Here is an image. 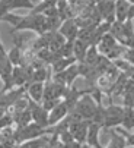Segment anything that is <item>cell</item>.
I'll list each match as a JSON object with an SVG mask.
<instances>
[{
  "instance_id": "1",
  "label": "cell",
  "mask_w": 134,
  "mask_h": 148,
  "mask_svg": "<svg viewBox=\"0 0 134 148\" xmlns=\"http://www.w3.org/2000/svg\"><path fill=\"white\" fill-rule=\"evenodd\" d=\"M96 107H98V104L93 100V97L89 95V92H86L74 104L73 113H76L77 116H80L83 120H92V117H93V114L96 112Z\"/></svg>"
},
{
  "instance_id": "2",
  "label": "cell",
  "mask_w": 134,
  "mask_h": 148,
  "mask_svg": "<svg viewBox=\"0 0 134 148\" xmlns=\"http://www.w3.org/2000/svg\"><path fill=\"white\" fill-rule=\"evenodd\" d=\"M48 132H50L48 129H42L38 125L31 122L29 125L25 126V128H19V129H16V132H13V141H18L20 144V142H25V141H29V139L42 138Z\"/></svg>"
},
{
  "instance_id": "3",
  "label": "cell",
  "mask_w": 134,
  "mask_h": 148,
  "mask_svg": "<svg viewBox=\"0 0 134 148\" xmlns=\"http://www.w3.org/2000/svg\"><path fill=\"white\" fill-rule=\"evenodd\" d=\"M124 107L118 104H111L105 107V117H104V128L105 129H114L120 128L122 122Z\"/></svg>"
},
{
  "instance_id": "4",
  "label": "cell",
  "mask_w": 134,
  "mask_h": 148,
  "mask_svg": "<svg viewBox=\"0 0 134 148\" xmlns=\"http://www.w3.org/2000/svg\"><path fill=\"white\" fill-rule=\"evenodd\" d=\"M29 106H31L29 109H31L32 123L38 125L39 128H42V129L50 128V126H48V112H47V110H44V109L41 107V104L37 106V104L32 103V101H29Z\"/></svg>"
},
{
  "instance_id": "5",
  "label": "cell",
  "mask_w": 134,
  "mask_h": 148,
  "mask_svg": "<svg viewBox=\"0 0 134 148\" xmlns=\"http://www.w3.org/2000/svg\"><path fill=\"white\" fill-rule=\"evenodd\" d=\"M87 123L89 120H76L69 123V132L72 134L73 139L79 144H85L86 134H87Z\"/></svg>"
},
{
  "instance_id": "6",
  "label": "cell",
  "mask_w": 134,
  "mask_h": 148,
  "mask_svg": "<svg viewBox=\"0 0 134 148\" xmlns=\"http://www.w3.org/2000/svg\"><path fill=\"white\" fill-rule=\"evenodd\" d=\"M58 32L63 35V38L66 41H74L77 38V35H79V27L76 24L74 18L63 21L60 28H58Z\"/></svg>"
},
{
  "instance_id": "7",
  "label": "cell",
  "mask_w": 134,
  "mask_h": 148,
  "mask_svg": "<svg viewBox=\"0 0 134 148\" xmlns=\"http://www.w3.org/2000/svg\"><path fill=\"white\" fill-rule=\"evenodd\" d=\"M70 113V109L67 107V104L61 100L53 110L48 112V126H55L58 125L63 119L67 117V114Z\"/></svg>"
},
{
  "instance_id": "8",
  "label": "cell",
  "mask_w": 134,
  "mask_h": 148,
  "mask_svg": "<svg viewBox=\"0 0 134 148\" xmlns=\"http://www.w3.org/2000/svg\"><path fill=\"white\" fill-rule=\"evenodd\" d=\"M95 9L101 18L102 22L106 24H112L115 22V16H114V2H99L95 5Z\"/></svg>"
},
{
  "instance_id": "9",
  "label": "cell",
  "mask_w": 134,
  "mask_h": 148,
  "mask_svg": "<svg viewBox=\"0 0 134 148\" xmlns=\"http://www.w3.org/2000/svg\"><path fill=\"white\" fill-rule=\"evenodd\" d=\"M134 6V3L131 2H125V0H118V2H114V16H115V22H125L130 9Z\"/></svg>"
},
{
  "instance_id": "10",
  "label": "cell",
  "mask_w": 134,
  "mask_h": 148,
  "mask_svg": "<svg viewBox=\"0 0 134 148\" xmlns=\"http://www.w3.org/2000/svg\"><path fill=\"white\" fill-rule=\"evenodd\" d=\"M99 131L101 128L98 125H95L93 122L87 123V134H86V145L91 148H104L99 142Z\"/></svg>"
},
{
  "instance_id": "11",
  "label": "cell",
  "mask_w": 134,
  "mask_h": 148,
  "mask_svg": "<svg viewBox=\"0 0 134 148\" xmlns=\"http://www.w3.org/2000/svg\"><path fill=\"white\" fill-rule=\"evenodd\" d=\"M26 94L28 100L38 104L44 98V84L41 82H31L29 85H26Z\"/></svg>"
},
{
  "instance_id": "12",
  "label": "cell",
  "mask_w": 134,
  "mask_h": 148,
  "mask_svg": "<svg viewBox=\"0 0 134 148\" xmlns=\"http://www.w3.org/2000/svg\"><path fill=\"white\" fill-rule=\"evenodd\" d=\"M5 8L7 12H15V10H19V9H28V10H32L35 8L37 3L31 2V0H5Z\"/></svg>"
},
{
  "instance_id": "13",
  "label": "cell",
  "mask_w": 134,
  "mask_h": 148,
  "mask_svg": "<svg viewBox=\"0 0 134 148\" xmlns=\"http://www.w3.org/2000/svg\"><path fill=\"white\" fill-rule=\"evenodd\" d=\"M121 126L127 132L133 131V128H134V110L131 107H124V114H122Z\"/></svg>"
},
{
  "instance_id": "14",
  "label": "cell",
  "mask_w": 134,
  "mask_h": 148,
  "mask_svg": "<svg viewBox=\"0 0 134 148\" xmlns=\"http://www.w3.org/2000/svg\"><path fill=\"white\" fill-rule=\"evenodd\" d=\"M76 63V59L74 57H67V59H58V60H55L53 65H51V68H53V72L54 73H58V72H63V71H66L69 66H72V65H74Z\"/></svg>"
},
{
  "instance_id": "15",
  "label": "cell",
  "mask_w": 134,
  "mask_h": 148,
  "mask_svg": "<svg viewBox=\"0 0 134 148\" xmlns=\"http://www.w3.org/2000/svg\"><path fill=\"white\" fill-rule=\"evenodd\" d=\"M6 54H7V59L12 63L13 68L15 66H22V63H24V60H22V59H24V56H22V50H20L19 46L12 47V50L9 53H6Z\"/></svg>"
},
{
  "instance_id": "16",
  "label": "cell",
  "mask_w": 134,
  "mask_h": 148,
  "mask_svg": "<svg viewBox=\"0 0 134 148\" xmlns=\"http://www.w3.org/2000/svg\"><path fill=\"white\" fill-rule=\"evenodd\" d=\"M105 148H127V142H125V138L118 134L117 131L111 129V142L108 147Z\"/></svg>"
},
{
  "instance_id": "17",
  "label": "cell",
  "mask_w": 134,
  "mask_h": 148,
  "mask_svg": "<svg viewBox=\"0 0 134 148\" xmlns=\"http://www.w3.org/2000/svg\"><path fill=\"white\" fill-rule=\"evenodd\" d=\"M48 79V71L45 66H39V68H32V75H31V82H41L45 84Z\"/></svg>"
},
{
  "instance_id": "18",
  "label": "cell",
  "mask_w": 134,
  "mask_h": 148,
  "mask_svg": "<svg viewBox=\"0 0 134 148\" xmlns=\"http://www.w3.org/2000/svg\"><path fill=\"white\" fill-rule=\"evenodd\" d=\"M86 50H87V46L85 43H82L80 40H74L73 41V57L76 59V63L82 62L85 59Z\"/></svg>"
},
{
  "instance_id": "19",
  "label": "cell",
  "mask_w": 134,
  "mask_h": 148,
  "mask_svg": "<svg viewBox=\"0 0 134 148\" xmlns=\"http://www.w3.org/2000/svg\"><path fill=\"white\" fill-rule=\"evenodd\" d=\"M98 56H99V53H98L96 47H95V46H91V47H87L86 54H85V59H83L82 62L93 68V66H95V63H96V60H98Z\"/></svg>"
},
{
  "instance_id": "20",
  "label": "cell",
  "mask_w": 134,
  "mask_h": 148,
  "mask_svg": "<svg viewBox=\"0 0 134 148\" xmlns=\"http://www.w3.org/2000/svg\"><path fill=\"white\" fill-rule=\"evenodd\" d=\"M47 145V141L44 138H38V139H29L25 142H20L18 145V148H44Z\"/></svg>"
},
{
  "instance_id": "21",
  "label": "cell",
  "mask_w": 134,
  "mask_h": 148,
  "mask_svg": "<svg viewBox=\"0 0 134 148\" xmlns=\"http://www.w3.org/2000/svg\"><path fill=\"white\" fill-rule=\"evenodd\" d=\"M22 16H24V15H16L15 12H9V13H6L2 18V21H3V22H7V24L13 25V28H15L16 25H19V22L22 21Z\"/></svg>"
},
{
  "instance_id": "22",
  "label": "cell",
  "mask_w": 134,
  "mask_h": 148,
  "mask_svg": "<svg viewBox=\"0 0 134 148\" xmlns=\"http://www.w3.org/2000/svg\"><path fill=\"white\" fill-rule=\"evenodd\" d=\"M15 123V119H13V114L6 112L2 117H0V131H3V129H7L10 128V126Z\"/></svg>"
},
{
  "instance_id": "23",
  "label": "cell",
  "mask_w": 134,
  "mask_h": 148,
  "mask_svg": "<svg viewBox=\"0 0 134 148\" xmlns=\"http://www.w3.org/2000/svg\"><path fill=\"white\" fill-rule=\"evenodd\" d=\"M58 136H60V139H61V144H63V145H67V144H70V142H73V141H74V139H73V136H72V134H70L69 131H64V132L58 134Z\"/></svg>"
},
{
  "instance_id": "24",
  "label": "cell",
  "mask_w": 134,
  "mask_h": 148,
  "mask_svg": "<svg viewBox=\"0 0 134 148\" xmlns=\"http://www.w3.org/2000/svg\"><path fill=\"white\" fill-rule=\"evenodd\" d=\"M6 63H7V54L6 53H2L0 54V75H2L5 66H6Z\"/></svg>"
},
{
  "instance_id": "25",
  "label": "cell",
  "mask_w": 134,
  "mask_h": 148,
  "mask_svg": "<svg viewBox=\"0 0 134 148\" xmlns=\"http://www.w3.org/2000/svg\"><path fill=\"white\" fill-rule=\"evenodd\" d=\"M2 53H6V50H5V46L2 43V37H0V54H2Z\"/></svg>"
}]
</instances>
